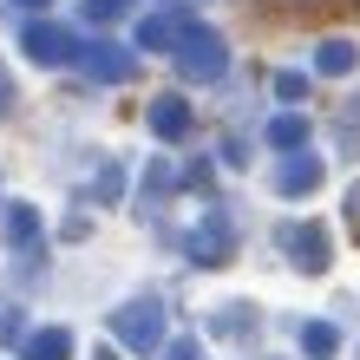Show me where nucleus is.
I'll use <instances>...</instances> for the list:
<instances>
[{
  "label": "nucleus",
  "mask_w": 360,
  "mask_h": 360,
  "mask_svg": "<svg viewBox=\"0 0 360 360\" xmlns=\"http://www.w3.org/2000/svg\"><path fill=\"white\" fill-rule=\"evenodd\" d=\"M0 341H7V347L27 341V321H20V308H0Z\"/></svg>",
  "instance_id": "20"
},
{
  "label": "nucleus",
  "mask_w": 360,
  "mask_h": 360,
  "mask_svg": "<svg viewBox=\"0 0 360 360\" xmlns=\"http://www.w3.org/2000/svg\"><path fill=\"white\" fill-rule=\"evenodd\" d=\"M158 360H203V341H197V334H177V341H164Z\"/></svg>",
  "instance_id": "18"
},
{
  "label": "nucleus",
  "mask_w": 360,
  "mask_h": 360,
  "mask_svg": "<svg viewBox=\"0 0 360 360\" xmlns=\"http://www.w3.org/2000/svg\"><path fill=\"white\" fill-rule=\"evenodd\" d=\"M229 249H236V223H229V210H210V217L184 236V256L197 262V269H223Z\"/></svg>",
  "instance_id": "4"
},
{
  "label": "nucleus",
  "mask_w": 360,
  "mask_h": 360,
  "mask_svg": "<svg viewBox=\"0 0 360 360\" xmlns=\"http://www.w3.org/2000/svg\"><path fill=\"white\" fill-rule=\"evenodd\" d=\"M20 46H27L33 66H79V39H72V27H59V20H27Z\"/></svg>",
  "instance_id": "5"
},
{
  "label": "nucleus",
  "mask_w": 360,
  "mask_h": 360,
  "mask_svg": "<svg viewBox=\"0 0 360 360\" xmlns=\"http://www.w3.org/2000/svg\"><path fill=\"white\" fill-rule=\"evenodd\" d=\"M262 138L275 144V151H302V144H308V118H302V112H282V118H269Z\"/></svg>",
  "instance_id": "14"
},
{
  "label": "nucleus",
  "mask_w": 360,
  "mask_h": 360,
  "mask_svg": "<svg viewBox=\"0 0 360 360\" xmlns=\"http://www.w3.org/2000/svg\"><path fill=\"white\" fill-rule=\"evenodd\" d=\"M210 341H256L262 334V314H256V302H223L217 314H210Z\"/></svg>",
  "instance_id": "9"
},
{
  "label": "nucleus",
  "mask_w": 360,
  "mask_h": 360,
  "mask_svg": "<svg viewBox=\"0 0 360 360\" xmlns=\"http://www.w3.org/2000/svg\"><path fill=\"white\" fill-rule=\"evenodd\" d=\"M0 236H7V249L33 256V249H39V210L33 203H7V210H0Z\"/></svg>",
  "instance_id": "11"
},
{
  "label": "nucleus",
  "mask_w": 360,
  "mask_h": 360,
  "mask_svg": "<svg viewBox=\"0 0 360 360\" xmlns=\"http://www.w3.org/2000/svg\"><path fill=\"white\" fill-rule=\"evenodd\" d=\"M92 197H98V203H118V197H124V171H118L112 158H105L98 171H92Z\"/></svg>",
  "instance_id": "16"
},
{
  "label": "nucleus",
  "mask_w": 360,
  "mask_h": 360,
  "mask_svg": "<svg viewBox=\"0 0 360 360\" xmlns=\"http://www.w3.org/2000/svg\"><path fill=\"white\" fill-rule=\"evenodd\" d=\"M112 341L118 347H131V354H164V341H171V334H164V302L158 295H131V302H118L112 308Z\"/></svg>",
  "instance_id": "1"
},
{
  "label": "nucleus",
  "mask_w": 360,
  "mask_h": 360,
  "mask_svg": "<svg viewBox=\"0 0 360 360\" xmlns=\"http://www.w3.org/2000/svg\"><path fill=\"white\" fill-rule=\"evenodd\" d=\"M177 72L184 79H203V86H217V79L229 72V46H223V33H210L203 20L184 33V46H177Z\"/></svg>",
  "instance_id": "2"
},
{
  "label": "nucleus",
  "mask_w": 360,
  "mask_h": 360,
  "mask_svg": "<svg viewBox=\"0 0 360 360\" xmlns=\"http://www.w3.org/2000/svg\"><path fill=\"white\" fill-rule=\"evenodd\" d=\"M131 13V0H86V20L92 27H112V20H124Z\"/></svg>",
  "instance_id": "17"
},
{
  "label": "nucleus",
  "mask_w": 360,
  "mask_h": 360,
  "mask_svg": "<svg viewBox=\"0 0 360 360\" xmlns=\"http://www.w3.org/2000/svg\"><path fill=\"white\" fill-rule=\"evenodd\" d=\"M354 39H321V46H314V72H328V79H347L354 72Z\"/></svg>",
  "instance_id": "13"
},
{
  "label": "nucleus",
  "mask_w": 360,
  "mask_h": 360,
  "mask_svg": "<svg viewBox=\"0 0 360 360\" xmlns=\"http://www.w3.org/2000/svg\"><path fill=\"white\" fill-rule=\"evenodd\" d=\"M275 98H282V105L308 98V79H302V72H275Z\"/></svg>",
  "instance_id": "19"
},
{
  "label": "nucleus",
  "mask_w": 360,
  "mask_h": 360,
  "mask_svg": "<svg viewBox=\"0 0 360 360\" xmlns=\"http://www.w3.org/2000/svg\"><path fill=\"white\" fill-rule=\"evenodd\" d=\"M79 72L98 79V86H124V79L138 72V59L124 46H112V39H92V46H79Z\"/></svg>",
  "instance_id": "7"
},
{
  "label": "nucleus",
  "mask_w": 360,
  "mask_h": 360,
  "mask_svg": "<svg viewBox=\"0 0 360 360\" xmlns=\"http://www.w3.org/2000/svg\"><path fill=\"white\" fill-rule=\"evenodd\" d=\"M275 243H282V256L295 262V269H302V275H328L334 269V243H328V229L321 223H282V229H275Z\"/></svg>",
  "instance_id": "3"
},
{
  "label": "nucleus",
  "mask_w": 360,
  "mask_h": 360,
  "mask_svg": "<svg viewBox=\"0 0 360 360\" xmlns=\"http://www.w3.org/2000/svg\"><path fill=\"white\" fill-rule=\"evenodd\" d=\"M295 341H302L308 360H328L334 347H341V328H334V321H302V334H295Z\"/></svg>",
  "instance_id": "15"
},
{
  "label": "nucleus",
  "mask_w": 360,
  "mask_h": 360,
  "mask_svg": "<svg viewBox=\"0 0 360 360\" xmlns=\"http://www.w3.org/2000/svg\"><path fill=\"white\" fill-rule=\"evenodd\" d=\"M92 360H118V354H112V347H98V354H92Z\"/></svg>",
  "instance_id": "23"
},
{
  "label": "nucleus",
  "mask_w": 360,
  "mask_h": 360,
  "mask_svg": "<svg viewBox=\"0 0 360 360\" xmlns=\"http://www.w3.org/2000/svg\"><path fill=\"white\" fill-rule=\"evenodd\" d=\"M20 7H53V0H20Z\"/></svg>",
  "instance_id": "24"
},
{
  "label": "nucleus",
  "mask_w": 360,
  "mask_h": 360,
  "mask_svg": "<svg viewBox=\"0 0 360 360\" xmlns=\"http://www.w3.org/2000/svg\"><path fill=\"white\" fill-rule=\"evenodd\" d=\"M347 229H354V243H360V184L347 190Z\"/></svg>",
  "instance_id": "21"
},
{
  "label": "nucleus",
  "mask_w": 360,
  "mask_h": 360,
  "mask_svg": "<svg viewBox=\"0 0 360 360\" xmlns=\"http://www.w3.org/2000/svg\"><path fill=\"white\" fill-rule=\"evenodd\" d=\"M20 360H72V334L66 328H33L20 341Z\"/></svg>",
  "instance_id": "12"
},
{
  "label": "nucleus",
  "mask_w": 360,
  "mask_h": 360,
  "mask_svg": "<svg viewBox=\"0 0 360 360\" xmlns=\"http://www.w3.org/2000/svg\"><path fill=\"white\" fill-rule=\"evenodd\" d=\"M354 360H360V347H354Z\"/></svg>",
  "instance_id": "25"
},
{
  "label": "nucleus",
  "mask_w": 360,
  "mask_h": 360,
  "mask_svg": "<svg viewBox=\"0 0 360 360\" xmlns=\"http://www.w3.org/2000/svg\"><path fill=\"white\" fill-rule=\"evenodd\" d=\"M328 184V164L314 151H288V164L275 171V197H314V190Z\"/></svg>",
  "instance_id": "8"
},
{
  "label": "nucleus",
  "mask_w": 360,
  "mask_h": 360,
  "mask_svg": "<svg viewBox=\"0 0 360 360\" xmlns=\"http://www.w3.org/2000/svg\"><path fill=\"white\" fill-rule=\"evenodd\" d=\"M190 27H197V13H190V7H151V13L138 20V46L144 53H177Z\"/></svg>",
  "instance_id": "6"
},
{
  "label": "nucleus",
  "mask_w": 360,
  "mask_h": 360,
  "mask_svg": "<svg viewBox=\"0 0 360 360\" xmlns=\"http://www.w3.org/2000/svg\"><path fill=\"white\" fill-rule=\"evenodd\" d=\"M7 105H13V72L0 66V118H7Z\"/></svg>",
  "instance_id": "22"
},
{
  "label": "nucleus",
  "mask_w": 360,
  "mask_h": 360,
  "mask_svg": "<svg viewBox=\"0 0 360 360\" xmlns=\"http://www.w3.org/2000/svg\"><path fill=\"white\" fill-rule=\"evenodd\" d=\"M144 124H151V138L184 144V138H190V105H184L177 92H158V98H151V112H144Z\"/></svg>",
  "instance_id": "10"
}]
</instances>
